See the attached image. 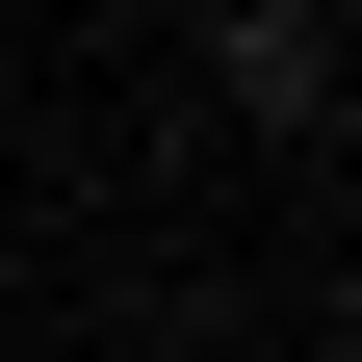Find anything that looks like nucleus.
Here are the masks:
<instances>
[{"instance_id": "nucleus-1", "label": "nucleus", "mask_w": 362, "mask_h": 362, "mask_svg": "<svg viewBox=\"0 0 362 362\" xmlns=\"http://www.w3.org/2000/svg\"><path fill=\"white\" fill-rule=\"evenodd\" d=\"M207 78H233V129H337V26H310V0H233Z\"/></svg>"}]
</instances>
